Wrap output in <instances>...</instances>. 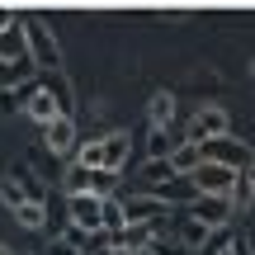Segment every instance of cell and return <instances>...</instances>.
<instances>
[{"instance_id":"13","label":"cell","mask_w":255,"mask_h":255,"mask_svg":"<svg viewBox=\"0 0 255 255\" xmlns=\"http://www.w3.org/2000/svg\"><path fill=\"white\" fill-rule=\"evenodd\" d=\"M175 241L194 255V251H203V241H208V227H203V222H194L189 213H175Z\"/></svg>"},{"instance_id":"32","label":"cell","mask_w":255,"mask_h":255,"mask_svg":"<svg viewBox=\"0 0 255 255\" xmlns=\"http://www.w3.org/2000/svg\"><path fill=\"white\" fill-rule=\"evenodd\" d=\"M246 241H251V255H255V232H246Z\"/></svg>"},{"instance_id":"2","label":"cell","mask_w":255,"mask_h":255,"mask_svg":"<svg viewBox=\"0 0 255 255\" xmlns=\"http://www.w3.org/2000/svg\"><path fill=\"white\" fill-rule=\"evenodd\" d=\"M199 151H203V161H208V165H222V170H237V175L255 170L251 142H241L237 132H222V137H213V142H199Z\"/></svg>"},{"instance_id":"11","label":"cell","mask_w":255,"mask_h":255,"mask_svg":"<svg viewBox=\"0 0 255 255\" xmlns=\"http://www.w3.org/2000/svg\"><path fill=\"white\" fill-rule=\"evenodd\" d=\"M38 85H43V90L52 95V104L62 109V119H76V109H81V104H76V85L66 81V71H52V76H43Z\"/></svg>"},{"instance_id":"26","label":"cell","mask_w":255,"mask_h":255,"mask_svg":"<svg viewBox=\"0 0 255 255\" xmlns=\"http://www.w3.org/2000/svg\"><path fill=\"white\" fill-rule=\"evenodd\" d=\"M232 237H237V227H218V232H208V241H203V251H199V255H227Z\"/></svg>"},{"instance_id":"24","label":"cell","mask_w":255,"mask_h":255,"mask_svg":"<svg viewBox=\"0 0 255 255\" xmlns=\"http://www.w3.org/2000/svg\"><path fill=\"white\" fill-rule=\"evenodd\" d=\"M19 57H28L24 52V28H5V33H0V62H19Z\"/></svg>"},{"instance_id":"28","label":"cell","mask_w":255,"mask_h":255,"mask_svg":"<svg viewBox=\"0 0 255 255\" xmlns=\"http://www.w3.org/2000/svg\"><path fill=\"white\" fill-rule=\"evenodd\" d=\"M0 203H5L9 213H19V208L28 203V199H24V189H19L14 180H5V175H0Z\"/></svg>"},{"instance_id":"19","label":"cell","mask_w":255,"mask_h":255,"mask_svg":"<svg viewBox=\"0 0 255 255\" xmlns=\"http://www.w3.org/2000/svg\"><path fill=\"white\" fill-rule=\"evenodd\" d=\"M33 85H38V81H24V85H14V90H0V119H14V114L28 104Z\"/></svg>"},{"instance_id":"4","label":"cell","mask_w":255,"mask_h":255,"mask_svg":"<svg viewBox=\"0 0 255 255\" xmlns=\"http://www.w3.org/2000/svg\"><path fill=\"white\" fill-rule=\"evenodd\" d=\"M38 146L52 151L57 161H71L76 146H81V128H76V119H52L47 128H38Z\"/></svg>"},{"instance_id":"18","label":"cell","mask_w":255,"mask_h":255,"mask_svg":"<svg viewBox=\"0 0 255 255\" xmlns=\"http://www.w3.org/2000/svg\"><path fill=\"white\" fill-rule=\"evenodd\" d=\"M227 203H232V213H251V208H255V170L237 175V184H232Z\"/></svg>"},{"instance_id":"23","label":"cell","mask_w":255,"mask_h":255,"mask_svg":"<svg viewBox=\"0 0 255 255\" xmlns=\"http://www.w3.org/2000/svg\"><path fill=\"white\" fill-rule=\"evenodd\" d=\"M123 227H128V222H123V199H104L100 203V232L114 237V232H123Z\"/></svg>"},{"instance_id":"25","label":"cell","mask_w":255,"mask_h":255,"mask_svg":"<svg viewBox=\"0 0 255 255\" xmlns=\"http://www.w3.org/2000/svg\"><path fill=\"white\" fill-rule=\"evenodd\" d=\"M14 222L24 232H47V208H43V203H24V208L14 213Z\"/></svg>"},{"instance_id":"16","label":"cell","mask_w":255,"mask_h":255,"mask_svg":"<svg viewBox=\"0 0 255 255\" xmlns=\"http://www.w3.org/2000/svg\"><path fill=\"white\" fill-rule=\"evenodd\" d=\"M146 123L151 128H170L175 123V95L170 90H156L151 100H146Z\"/></svg>"},{"instance_id":"6","label":"cell","mask_w":255,"mask_h":255,"mask_svg":"<svg viewBox=\"0 0 255 255\" xmlns=\"http://www.w3.org/2000/svg\"><path fill=\"white\" fill-rule=\"evenodd\" d=\"M184 213H189L194 222H203L208 232H218V227H232V218H237V213H232V203H227V199H213V194H199V199H194Z\"/></svg>"},{"instance_id":"10","label":"cell","mask_w":255,"mask_h":255,"mask_svg":"<svg viewBox=\"0 0 255 255\" xmlns=\"http://www.w3.org/2000/svg\"><path fill=\"white\" fill-rule=\"evenodd\" d=\"M5 180H14L19 189H24V199H28V203H47V199H52V189H47V184L38 180V175L28 170L24 161H9V165H5Z\"/></svg>"},{"instance_id":"34","label":"cell","mask_w":255,"mask_h":255,"mask_svg":"<svg viewBox=\"0 0 255 255\" xmlns=\"http://www.w3.org/2000/svg\"><path fill=\"white\" fill-rule=\"evenodd\" d=\"M227 251H232V246H227Z\"/></svg>"},{"instance_id":"21","label":"cell","mask_w":255,"mask_h":255,"mask_svg":"<svg viewBox=\"0 0 255 255\" xmlns=\"http://www.w3.org/2000/svg\"><path fill=\"white\" fill-rule=\"evenodd\" d=\"M170 180H175L170 161H142V194L146 189H161V184H170Z\"/></svg>"},{"instance_id":"17","label":"cell","mask_w":255,"mask_h":255,"mask_svg":"<svg viewBox=\"0 0 255 255\" xmlns=\"http://www.w3.org/2000/svg\"><path fill=\"white\" fill-rule=\"evenodd\" d=\"M175 137H170V128H151V132H146V146H142V156L146 161H170L175 156Z\"/></svg>"},{"instance_id":"7","label":"cell","mask_w":255,"mask_h":255,"mask_svg":"<svg viewBox=\"0 0 255 255\" xmlns=\"http://www.w3.org/2000/svg\"><path fill=\"white\" fill-rule=\"evenodd\" d=\"M132 161V132H104L100 137V170H109V175H119L123 165Z\"/></svg>"},{"instance_id":"31","label":"cell","mask_w":255,"mask_h":255,"mask_svg":"<svg viewBox=\"0 0 255 255\" xmlns=\"http://www.w3.org/2000/svg\"><path fill=\"white\" fill-rule=\"evenodd\" d=\"M19 24V9H9V5H0V33H5V28H14Z\"/></svg>"},{"instance_id":"3","label":"cell","mask_w":255,"mask_h":255,"mask_svg":"<svg viewBox=\"0 0 255 255\" xmlns=\"http://www.w3.org/2000/svg\"><path fill=\"white\" fill-rule=\"evenodd\" d=\"M222 132H232V119H227V109L222 104H194V109H184V142L189 146H199V142H213V137H222Z\"/></svg>"},{"instance_id":"33","label":"cell","mask_w":255,"mask_h":255,"mask_svg":"<svg viewBox=\"0 0 255 255\" xmlns=\"http://www.w3.org/2000/svg\"><path fill=\"white\" fill-rule=\"evenodd\" d=\"M0 255H14V251H9V246H5V241H0Z\"/></svg>"},{"instance_id":"22","label":"cell","mask_w":255,"mask_h":255,"mask_svg":"<svg viewBox=\"0 0 255 255\" xmlns=\"http://www.w3.org/2000/svg\"><path fill=\"white\" fill-rule=\"evenodd\" d=\"M199 165H203V151H199V146H189V142L175 146V156H170V170L175 175H194Z\"/></svg>"},{"instance_id":"14","label":"cell","mask_w":255,"mask_h":255,"mask_svg":"<svg viewBox=\"0 0 255 255\" xmlns=\"http://www.w3.org/2000/svg\"><path fill=\"white\" fill-rule=\"evenodd\" d=\"M151 237H156L151 227H137V222H128L123 232H114V251H128V255H146Z\"/></svg>"},{"instance_id":"20","label":"cell","mask_w":255,"mask_h":255,"mask_svg":"<svg viewBox=\"0 0 255 255\" xmlns=\"http://www.w3.org/2000/svg\"><path fill=\"white\" fill-rule=\"evenodd\" d=\"M28 76H33V62H28V57H19V62H0V90H14V85H24Z\"/></svg>"},{"instance_id":"30","label":"cell","mask_w":255,"mask_h":255,"mask_svg":"<svg viewBox=\"0 0 255 255\" xmlns=\"http://www.w3.org/2000/svg\"><path fill=\"white\" fill-rule=\"evenodd\" d=\"M43 255H81V251H76V246H66L62 237H52V241H47V251H43Z\"/></svg>"},{"instance_id":"9","label":"cell","mask_w":255,"mask_h":255,"mask_svg":"<svg viewBox=\"0 0 255 255\" xmlns=\"http://www.w3.org/2000/svg\"><path fill=\"white\" fill-rule=\"evenodd\" d=\"M100 203L95 194H76V199H66V222L81 232H100Z\"/></svg>"},{"instance_id":"27","label":"cell","mask_w":255,"mask_h":255,"mask_svg":"<svg viewBox=\"0 0 255 255\" xmlns=\"http://www.w3.org/2000/svg\"><path fill=\"white\" fill-rule=\"evenodd\" d=\"M114 189H119V175H109V170H95L90 175V194H95V199H119Z\"/></svg>"},{"instance_id":"12","label":"cell","mask_w":255,"mask_h":255,"mask_svg":"<svg viewBox=\"0 0 255 255\" xmlns=\"http://www.w3.org/2000/svg\"><path fill=\"white\" fill-rule=\"evenodd\" d=\"M24 165H28V170H33V175H38V180H43V184H62V170H66V165L57 161L52 151H43V146H33Z\"/></svg>"},{"instance_id":"29","label":"cell","mask_w":255,"mask_h":255,"mask_svg":"<svg viewBox=\"0 0 255 255\" xmlns=\"http://www.w3.org/2000/svg\"><path fill=\"white\" fill-rule=\"evenodd\" d=\"M146 255H189V251H184V246H180L175 237H151V246H146Z\"/></svg>"},{"instance_id":"8","label":"cell","mask_w":255,"mask_h":255,"mask_svg":"<svg viewBox=\"0 0 255 255\" xmlns=\"http://www.w3.org/2000/svg\"><path fill=\"white\" fill-rule=\"evenodd\" d=\"M189 184H194V194H213V199H227V194H232V184H237V170H222V165H208V161H203L199 170L189 175Z\"/></svg>"},{"instance_id":"15","label":"cell","mask_w":255,"mask_h":255,"mask_svg":"<svg viewBox=\"0 0 255 255\" xmlns=\"http://www.w3.org/2000/svg\"><path fill=\"white\" fill-rule=\"evenodd\" d=\"M24 114H28V119H33L38 128H47L52 119H62V109H57V104H52V95H47L43 85H33V95H28V104H24Z\"/></svg>"},{"instance_id":"1","label":"cell","mask_w":255,"mask_h":255,"mask_svg":"<svg viewBox=\"0 0 255 255\" xmlns=\"http://www.w3.org/2000/svg\"><path fill=\"white\" fill-rule=\"evenodd\" d=\"M19 28H24V52L33 62V71H43V76L62 71V38L47 28V19L43 14H19Z\"/></svg>"},{"instance_id":"5","label":"cell","mask_w":255,"mask_h":255,"mask_svg":"<svg viewBox=\"0 0 255 255\" xmlns=\"http://www.w3.org/2000/svg\"><path fill=\"white\" fill-rule=\"evenodd\" d=\"M165 218H175V208H165L156 194L137 189L132 199H123V222H137V227H161Z\"/></svg>"}]
</instances>
